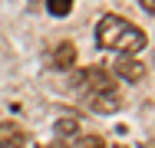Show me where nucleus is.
<instances>
[{"label":"nucleus","mask_w":155,"mask_h":148,"mask_svg":"<svg viewBox=\"0 0 155 148\" xmlns=\"http://www.w3.org/2000/svg\"><path fill=\"white\" fill-rule=\"evenodd\" d=\"M96 43H99L102 50L119 53V56H132V53H139L149 40H145V33L135 27L132 20L116 17V13H106V17L99 20V27H96Z\"/></svg>","instance_id":"obj_1"},{"label":"nucleus","mask_w":155,"mask_h":148,"mask_svg":"<svg viewBox=\"0 0 155 148\" xmlns=\"http://www.w3.org/2000/svg\"><path fill=\"white\" fill-rule=\"evenodd\" d=\"M73 86H76V92H83V95H93V92H106V89H116V82H112V76H109L106 69H96V66H89V69L76 72Z\"/></svg>","instance_id":"obj_2"},{"label":"nucleus","mask_w":155,"mask_h":148,"mask_svg":"<svg viewBox=\"0 0 155 148\" xmlns=\"http://www.w3.org/2000/svg\"><path fill=\"white\" fill-rule=\"evenodd\" d=\"M119 105H122L119 89H106V92H93V95H86V109L96 112V115H112V112H119Z\"/></svg>","instance_id":"obj_3"},{"label":"nucleus","mask_w":155,"mask_h":148,"mask_svg":"<svg viewBox=\"0 0 155 148\" xmlns=\"http://www.w3.org/2000/svg\"><path fill=\"white\" fill-rule=\"evenodd\" d=\"M112 72L122 79V82H139L142 76H145V63H139V59H129V56H119L112 63Z\"/></svg>","instance_id":"obj_4"},{"label":"nucleus","mask_w":155,"mask_h":148,"mask_svg":"<svg viewBox=\"0 0 155 148\" xmlns=\"http://www.w3.org/2000/svg\"><path fill=\"white\" fill-rule=\"evenodd\" d=\"M27 145V132L17 122H0V148H23Z\"/></svg>","instance_id":"obj_5"},{"label":"nucleus","mask_w":155,"mask_h":148,"mask_svg":"<svg viewBox=\"0 0 155 148\" xmlns=\"http://www.w3.org/2000/svg\"><path fill=\"white\" fill-rule=\"evenodd\" d=\"M50 66L60 69V72L73 69V66H76V46H73V43H60V46L53 50V56H50Z\"/></svg>","instance_id":"obj_6"},{"label":"nucleus","mask_w":155,"mask_h":148,"mask_svg":"<svg viewBox=\"0 0 155 148\" xmlns=\"http://www.w3.org/2000/svg\"><path fill=\"white\" fill-rule=\"evenodd\" d=\"M53 132H56V138H60V142H66V138H76V135H79V122H76V118H56V125H53Z\"/></svg>","instance_id":"obj_7"},{"label":"nucleus","mask_w":155,"mask_h":148,"mask_svg":"<svg viewBox=\"0 0 155 148\" xmlns=\"http://www.w3.org/2000/svg\"><path fill=\"white\" fill-rule=\"evenodd\" d=\"M46 10H50L53 17H69V10H73V0H46Z\"/></svg>","instance_id":"obj_8"},{"label":"nucleus","mask_w":155,"mask_h":148,"mask_svg":"<svg viewBox=\"0 0 155 148\" xmlns=\"http://www.w3.org/2000/svg\"><path fill=\"white\" fill-rule=\"evenodd\" d=\"M73 148H106V138H99V135H79Z\"/></svg>","instance_id":"obj_9"},{"label":"nucleus","mask_w":155,"mask_h":148,"mask_svg":"<svg viewBox=\"0 0 155 148\" xmlns=\"http://www.w3.org/2000/svg\"><path fill=\"white\" fill-rule=\"evenodd\" d=\"M40 148H66V142H60V138H53L50 145H40Z\"/></svg>","instance_id":"obj_10"},{"label":"nucleus","mask_w":155,"mask_h":148,"mask_svg":"<svg viewBox=\"0 0 155 148\" xmlns=\"http://www.w3.org/2000/svg\"><path fill=\"white\" fill-rule=\"evenodd\" d=\"M142 10H149V13H155V0H142Z\"/></svg>","instance_id":"obj_11"}]
</instances>
